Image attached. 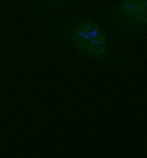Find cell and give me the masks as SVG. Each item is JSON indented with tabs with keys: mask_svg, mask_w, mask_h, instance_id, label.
Returning <instances> with one entry per match:
<instances>
[{
	"mask_svg": "<svg viewBox=\"0 0 147 158\" xmlns=\"http://www.w3.org/2000/svg\"><path fill=\"white\" fill-rule=\"evenodd\" d=\"M83 0H31L39 17L45 22L49 17L58 15L61 11L78 6Z\"/></svg>",
	"mask_w": 147,
	"mask_h": 158,
	"instance_id": "cell-3",
	"label": "cell"
},
{
	"mask_svg": "<svg viewBox=\"0 0 147 158\" xmlns=\"http://www.w3.org/2000/svg\"><path fill=\"white\" fill-rule=\"evenodd\" d=\"M97 20L118 46H129L147 31V0H118L97 9Z\"/></svg>",
	"mask_w": 147,
	"mask_h": 158,
	"instance_id": "cell-2",
	"label": "cell"
},
{
	"mask_svg": "<svg viewBox=\"0 0 147 158\" xmlns=\"http://www.w3.org/2000/svg\"><path fill=\"white\" fill-rule=\"evenodd\" d=\"M45 23L55 40L78 55L95 61L109 71H118L124 66V52L91 14H58L49 17Z\"/></svg>",
	"mask_w": 147,
	"mask_h": 158,
	"instance_id": "cell-1",
	"label": "cell"
}]
</instances>
